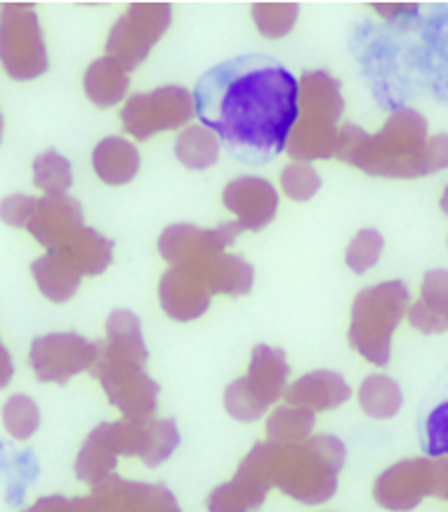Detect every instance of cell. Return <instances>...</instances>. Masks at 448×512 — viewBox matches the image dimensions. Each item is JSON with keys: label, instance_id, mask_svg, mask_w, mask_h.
<instances>
[{"label": "cell", "instance_id": "obj_29", "mask_svg": "<svg viewBox=\"0 0 448 512\" xmlns=\"http://www.w3.org/2000/svg\"><path fill=\"white\" fill-rule=\"evenodd\" d=\"M34 182L41 192H45V196L67 194L71 182H74L71 163L50 149V152L41 154L34 161Z\"/></svg>", "mask_w": 448, "mask_h": 512}, {"label": "cell", "instance_id": "obj_28", "mask_svg": "<svg viewBox=\"0 0 448 512\" xmlns=\"http://www.w3.org/2000/svg\"><path fill=\"white\" fill-rule=\"evenodd\" d=\"M314 411L302 406H281L267 420L269 442H302L312 435Z\"/></svg>", "mask_w": 448, "mask_h": 512}, {"label": "cell", "instance_id": "obj_5", "mask_svg": "<svg viewBox=\"0 0 448 512\" xmlns=\"http://www.w3.org/2000/svg\"><path fill=\"white\" fill-rule=\"evenodd\" d=\"M177 444L180 432L175 428V420L125 416L118 423H102L85 439L76 458V477L92 487L114 475L118 456H137L156 468L173 456Z\"/></svg>", "mask_w": 448, "mask_h": 512}, {"label": "cell", "instance_id": "obj_21", "mask_svg": "<svg viewBox=\"0 0 448 512\" xmlns=\"http://www.w3.org/2000/svg\"><path fill=\"white\" fill-rule=\"evenodd\" d=\"M408 321L423 333L448 331V272L434 269L427 272L420 288V300L408 307Z\"/></svg>", "mask_w": 448, "mask_h": 512}, {"label": "cell", "instance_id": "obj_8", "mask_svg": "<svg viewBox=\"0 0 448 512\" xmlns=\"http://www.w3.org/2000/svg\"><path fill=\"white\" fill-rule=\"evenodd\" d=\"M288 364L286 354L274 347L258 345L250 359V369L234 380L224 392V406L236 420H258L269 406L279 402L286 392Z\"/></svg>", "mask_w": 448, "mask_h": 512}, {"label": "cell", "instance_id": "obj_13", "mask_svg": "<svg viewBox=\"0 0 448 512\" xmlns=\"http://www.w3.org/2000/svg\"><path fill=\"white\" fill-rule=\"evenodd\" d=\"M168 3H135L111 29L107 52L125 71H133L144 62L158 38L170 26Z\"/></svg>", "mask_w": 448, "mask_h": 512}, {"label": "cell", "instance_id": "obj_33", "mask_svg": "<svg viewBox=\"0 0 448 512\" xmlns=\"http://www.w3.org/2000/svg\"><path fill=\"white\" fill-rule=\"evenodd\" d=\"M382 248H385V239H382L380 232H375V229H361L347 248V267L357 274L368 272L380 260Z\"/></svg>", "mask_w": 448, "mask_h": 512}, {"label": "cell", "instance_id": "obj_9", "mask_svg": "<svg viewBox=\"0 0 448 512\" xmlns=\"http://www.w3.org/2000/svg\"><path fill=\"white\" fill-rule=\"evenodd\" d=\"M0 64L15 81H31L48 69V52L31 3L0 5Z\"/></svg>", "mask_w": 448, "mask_h": 512}, {"label": "cell", "instance_id": "obj_27", "mask_svg": "<svg viewBox=\"0 0 448 512\" xmlns=\"http://www.w3.org/2000/svg\"><path fill=\"white\" fill-rule=\"evenodd\" d=\"M359 404L366 416L385 420L394 418L401 409V390L392 378L371 376L361 383Z\"/></svg>", "mask_w": 448, "mask_h": 512}, {"label": "cell", "instance_id": "obj_1", "mask_svg": "<svg viewBox=\"0 0 448 512\" xmlns=\"http://www.w3.org/2000/svg\"><path fill=\"white\" fill-rule=\"evenodd\" d=\"M194 102L203 126L236 159L260 166L286 152L298 118V78L272 57H234L201 78Z\"/></svg>", "mask_w": 448, "mask_h": 512}, {"label": "cell", "instance_id": "obj_6", "mask_svg": "<svg viewBox=\"0 0 448 512\" xmlns=\"http://www.w3.org/2000/svg\"><path fill=\"white\" fill-rule=\"evenodd\" d=\"M342 116L340 83L326 71H309L298 83V118L288 135L286 152L295 161L331 159L338 152Z\"/></svg>", "mask_w": 448, "mask_h": 512}, {"label": "cell", "instance_id": "obj_34", "mask_svg": "<svg viewBox=\"0 0 448 512\" xmlns=\"http://www.w3.org/2000/svg\"><path fill=\"white\" fill-rule=\"evenodd\" d=\"M427 451L430 456H448V402L427 418Z\"/></svg>", "mask_w": 448, "mask_h": 512}, {"label": "cell", "instance_id": "obj_30", "mask_svg": "<svg viewBox=\"0 0 448 512\" xmlns=\"http://www.w3.org/2000/svg\"><path fill=\"white\" fill-rule=\"evenodd\" d=\"M3 423L5 430L10 432V437L22 442V439H29L38 430V425H41V411H38V406L31 397H10L8 404L3 406Z\"/></svg>", "mask_w": 448, "mask_h": 512}, {"label": "cell", "instance_id": "obj_38", "mask_svg": "<svg viewBox=\"0 0 448 512\" xmlns=\"http://www.w3.org/2000/svg\"><path fill=\"white\" fill-rule=\"evenodd\" d=\"M0 140H3V116H0Z\"/></svg>", "mask_w": 448, "mask_h": 512}, {"label": "cell", "instance_id": "obj_37", "mask_svg": "<svg viewBox=\"0 0 448 512\" xmlns=\"http://www.w3.org/2000/svg\"><path fill=\"white\" fill-rule=\"evenodd\" d=\"M441 210L448 215V187L444 189V194H441Z\"/></svg>", "mask_w": 448, "mask_h": 512}, {"label": "cell", "instance_id": "obj_35", "mask_svg": "<svg viewBox=\"0 0 448 512\" xmlns=\"http://www.w3.org/2000/svg\"><path fill=\"white\" fill-rule=\"evenodd\" d=\"M38 199H31V196H8L3 203H0V218H3L5 225L10 227H26L29 225L31 213H34Z\"/></svg>", "mask_w": 448, "mask_h": 512}, {"label": "cell", "instance_id": "obj_26", "mask_svg": "<svg viewBox=\"0 0 448 512\" xmlns=\"http://www.w3.org/2000/svg\"><path fill=\"white\" fill-rule=\"evenodd\" d=\"M175 154L191 170H206L215 166L220 156V137L206 126H191L177 137Z\"/></svg>", "mask_w": 448, "mask_h": 512}, {"label": "cell", "instance_id": "obj_32", "mask_svg": "<svg viewBox=\"0 0 448 512\" xmlns=\"http://www.w3.org/2000/svg\"><path fill=\"white\" fill-rule=\"evenodd\" d=\"M283 194L293 201H309L321 189L319 173H316L312 163L295 161L291 166L283 168L281 173Z\"/></svg>", "mask_w": 448, "mask_h": 512}, {"label": "cell", "instance_id": "obj_16", "mask_svg": "<svg viewBox=\"0 0 448 512\" xmlns=\"http://www.w3.org/2000/svg\"><path fill=\"white\" fill-rule=\"evenodd\" d=\"M222 203L239 218L243 232H260L274 220L276 208H279V194L260 177H239L224 189Z\"/></svg>", "mask_w": 448, "mask_h": 512}, {"label": "cell", "instance_id": "obj_15", "mask_svg": "<svg viewBox=\"0 0 448 512\" xmlns=\"http://www.w3.org/2000/svg\"><path fill=\"white\" fill-rule=\"evenodd\" d=\"M239 232H243L239 222H227L215 229L175 225L161 234L158 251L173 267H194L222 255L224 248L234 244Z\"/></svg>", "mask_w": 448, "mask_h": 512}, {"label": "cell", "instance_id": "obj_18", "mask_svg": "<svg viewBox=\"0 0 448 512\" xmlns=\"http://www.w3.org/2000/svg\"><path fill=\"white\" fill-rule=\"evenodd\" d=\"M161 305L166 314L177 321H191L201 317L210 305L208 286L199 274L187 267H170L161 279Z\"/></svg>", "mask_w": 448, "mask_h": 512}, {"label": "cell", "instance_id": "obj_24", "mask_svg": "<svg viewBox=\"0 0 448 512\" xmlns=\"http://www.w3.org/2000/svg\"><path fill=\"white\" fill-rule=\"evenodd\" d=\"M85 95L95 107H114L128 90V71L114 57H102L92 62L83 78Z\"/></svg>", "mask_w": 448, "mask_h": 512}, {"label": "cell", "instance_id": "obj_19", "mask_svg": "<svg viewBox=\"0 0 448 512\" xmlns=\"http://www.w3.org/2000/svg\"><path fill=\"white\" fill-rule=\"evenodd\" d=\"M352 397V390L345 383V378L333 371H314L309 376L295 380L291 387H286L283 399L293 406H302L309 411H328L335 406L345 404Z\"/></svg>", "mask_w": 448, "mask_h": 512}, {"label": "cell", "instance_id": "obj_12", "mask_svg": "<svg viewBox=\"0 0 448 512\" xmlns=\"http://www.w3.org/2000/svg\"><path fill=\"white\" fill-rule=\"evenodd\" d=\"M196 116L194 95L180 85H166L154 93L133 95L123 107V128L135 140H149L163 130L187 126Z\"/></svg>", "mask_w": 448, "mask_h": 512}, {"label": "cell", "instance_id": "obj_10", "mask_svg": "<svg viewBox=\"0 0 448 512\" xmlns=\"http://www.w3.org/2000/svg\"><path fill=\"white\" fill-rule=\"evenodd\" d=\"M423 496L448 501V456L404 461L382 472L375 484V501L390 510H411Z\"/></svg>", "mask_w": 448, "mask_h": 512}, {"label": "cell", "instance_id": "obj_25", "mask_svg": "<svg viewBox=\"0 0 448 512\" xmlns=\"http://www.w3.org/2000/svg\"><path fill=\"white\" fill-rule=\"evenodd\" d=\"M31 272H34V279L38 288L45 298L52 300V303H67L81 286V274H76L67 262L59 258L57 253L48 251L43 258H38L34 265H31Z\"/></svg>", "mask_w": 448, "mask_h": 512}, {"label": "cell", "instance_id": "obj_11", "mask_svg": "<svg viewBox=\"0 0 448 512\" xmlns=\"http://www.w3.org/2000/svg\"><path fill=\"white\" fill-rule=\"evenodd\" d=\"M34 510H83V512H128V510H170L177 512V503L173 494L163 487H147V484L123 482L109 475L102 482L92 484V494L88 498H76V501H64V498H43L34 505Z\"/></svg>", "mask_w": 448, "mask_h": 512}, {"label": "cell", "instance_id": "obj_4", "mask_svg": "<svg viewBox=\"0 0 448 512\" xmlns=\"http://www.w3.org/2000/svg\"><path fill=\"white\" fill-rule=\"evenodd\" d=\"M147 345L140 319L133 312L118 310L107 321V340L90 373L100 378L109 402L128 418L154 416L158 385L147 376Z\"/></svg>", "mask_w": 448, "mask_h": 512}, {"label": "cell", "instance_id": "obj_7", "mask_svg": "<svg viewBox=\"0 0 448 512\" xmlns=\"http://www.w3.org/2000/svg\"><path fill=\"white\" fill-rule=\"evenodd\" d=\"M408 312V288L401 281H387L366 288L352 307L349 343L375 366H387L392 354V333Z\"/></svg>", "mask_w": 448, "mask_h": 512}, {"label": "cell", "instance_id": "obj_17", "mask_svg": "<svg viewBox=\"0 0 448 512\" xmlns=\"http://www.w3.org/2000/svg\"><path fill=\"white\" fill-rule=\"evenodd\" d=\"M83 227L81 203L69 199L67 194L38 199L34 213L29 218V225H26V229L36 236L38 244L48 248V251L67 244L71 236Z\"/></svg>", "mask_w": 448, "mask_h": 512}, {"label": "cell", "instance_id": "obj_2", "mask_svg": "<svg viewBox=\"0 0 448 512\" xmlns=\"http://www.w3.org/2000/svg\"><path fill=\"white\" fill-rule=\"evenodd\" d=\"M342 463L345 446L331 435L258 444L232 482L210 494L208 508L215 512L253 510L265 501L272 487L300 503H326L338 491Z\"/></svg>", "mask_w": 448, "mask_h": 512}, {"label": "cell", "instance_id": "obj_3", "mask_svg": "<svg viewBox=\"0 0 448 512\" xmlns=\"http://www.w3.org/2000/svg\"><path fill=\"white\" fill-rule=\"evenodd\" d=\"M340 161L368 175L420 177L448 166V135L427 137V121L413 109H397L378 135L345 126L340 130Z\"/></svg>", "mask_w": 448, "mask_h": 512}, {"label": "cell", "instance_id": "obj_23", "mask_svg": "<svg viewBox=\"0 0 448 512\" xmlns=\"http://www.w3.org/2000/svg\"><path fill=\"white\" fill-rule=\"evenodd\" d=\"M92 168L107 185H125L140 170V152L123 137H107L92 152Z\"/></svg>", "mask_w": 448, "mask_h": 512}, {"label": "cell", "instance_id": "obj_36", "mask_svg": "<svg viewBox=\"0 0 448 512\" xmlns=\"http://www.w3.org/2000/svg\"><path fill=\"white\" fill-rule=\"evenodd\" d=\"M12 359L8 350H5L3 343H0V387H5L12 380Z\"/></svg>", "mask_w": 448, "mask_h": 512}, {"label": "cell", "instance_id": "obj_14", "mask_svg": "<svg viewBox=\"0 0 448 512\" xmlns=\"http://www.w3.org/2000/svg\"><path fill=\"white\" fill-rule=\"evenodd\" d=\"M100 354V343L78 333H50L31 345V369L41 383L67 385L76 373L90 371Z\"/></svg>", "mask_w": 448, "mask_h": 512}, {"label": "cell", "instance_id": "obj_20", "mask_svg": "<svg viewBox=\"0 0 448 512\" xmlns=\"http://www.w3.org/2000/svg\"><path fill=\"white\" fill-rule=\"evenodd\" d=\"M50 251L57 253L81 277H97L109 267L114 244L104 239L102 234L92 232L90 227H83L71 236L67 244L50 248Z\"/></svg>", "mask_w": 448, "mask_h": 512}, {"label": "cell", "instance_id": "obj_22", "mask_svg": "<svg viewBox=\"0 0 448 512\" xmlns=\"http://www.w3.org/2000/svg\"><path fill=\"white\" fill-rule=\"evenodd\" d=\"M194 274H199L203 284L208 286L210 293L224 295H243L253 286V267L246 260L236 258V255H217V258L201 262V265L187 267Z\"/></svg>", "mask_w": 448, "mask_h": 512}, {"label": "cell", "instance_id": "obj_31", "mask_svg": "<svg viewBox=\"0 0 448 512\" xmlns=\"http://www.w3.org/2000/svg\"><path fill=\"white\" fill-rule=\"evenodd\" d=\"M253 19L260 34L267 38H281L293 29L298 19V5L295 3H258L253 5Z\"/></svg>", "mask_w": 448, "mask_h": 512}]
</instances>
